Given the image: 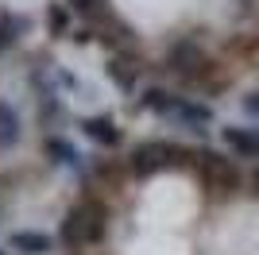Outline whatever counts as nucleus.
<instances>
[{
	"label": "nucleus",
	"instance_id": "obj_1",
	"mask_svg": "<svg viewBox=\"0 0 259 255\" xmlns=\"http://www.w3.org/2000/svg\"><path fill=\"white\" fill-rule=\"evenodd\" d=\"M136 108L159 116L162 124L182 128V132H190V136H197V139L209 136V128H213V120H217L205 101H197V97H190V93H178V89H166V85H147V89L136 97Z\"/></svg>",
	"mask_w": 259,
	"mask_h": 255
},
{
	"label": "nucleus",
	"instance_id": "obj_2",
	"mask_svg": "<svg viewBox=\"0 0 259 255\" xmlns=\"http://www.w3.org/2000/svg\"><path fill=\"white\" fill-rule=\"evenodd\" d=\"M105 236H108V205L101 201L97 193H85L81 201H74L66 209L54 240H58V247L85 251V247H97Z\"/></svg>",
	"mask_w": 259,
	"mask_h": 255
},
{
	"label": "nucleus",
	"instance_id": "obj_3",
	"mask_svg": "<svg viewBox=\"0 0 259 255\" xmlns=\"http://www.w3.org/2000/svg\"><path fill=\"white\" fill-rule=\"evenodd\" d=\"M194 162V147L186 143H174V139H143L136 147H128L124 155V166L136 178H151V174H162V170H178Z\"/></svg>",
	"mask_w": 259,
	"mask_h": 255
},
{
	"label": "nucleus",
	"instance_id": "obj_4",
	"mask_svg": "<svg viewBox=\"0 0 259 255\" xmlns=\"http://www.w3.org/2000/svg\"><path fill=\"white\" fill-rule=\"evenodd\" d=\"M190 170L201 178L205 190L221 193V197L240 193V190H244V178H248V174L236 166L232 155H221V151H209V147H194V162H190Z\"/></svg>",
	"mask_w": 259,
	"mask_h": 255
},
{
	"label": "nucleus",
	"instance_id": "obj_5",
	"mask_svg": "<svg viewBox=\"0 0 259 255\" xmlns=\"http://www.w3.org/2000/svg\"><path fill=\"white\" fill-rule=\"evenodd\" d=\"M162 66H166L174 77H182V81H197V77L209 74V54H205V47H201L197 39L182 35V39H174L170 47H166Z\"/></svg>",
	"mask_w": 259,
	"mask_h": 255
},
{
	"label": "nucleus",
	"instance_id": "obj_6",
	"mask_svg": "<svg viewBox=\"0 0 259 255\" xmlns=\"http://www.w3.org/2000/svg\"><path fill=\"white\" fill-rule=\"evenodd\" d=\"M31 85H35V112H39V128H43V136H47L51 128H58L66 120V101L58 97L54 85H47L43 70H35V74H31Z\"/></svg>",
	"mask_w": 259,
	"mask_h": 255
},
{
	"label": "nucleus",
	"instance_id": "obj_7",
	"mask_svg": "<svg viewBox=\"0 0 259 255\" xmlns=\"http://www.w3.org/2000/svg\"><path fill=\"white\" fill-rule=\"evenodd\" d=\"M221 143L232 159L240 162H259V124H225L221 128Z\"/></svg>",
	"mask_w": 259,
	"mask_h": 255
},
{
	"label": "nucleus",
	"instance_id": "obj_8",
	"mask_svg": "<svg viewBox=\"0 0 259 255\" xmlns=\"http://www.w3.org/2000/svg\"><path fill=\"white\" fill-rule=\"evenodd\" d=\"M105 74H108V81L116 85L120 93H136V85H140V74H143V66H140V58H136V51H132V47H120V51H112V54H108Z\"/></svg>",
	"mask_w": 259,
	"mask_h": 255
},
{
	"label": "nucleus",
	"instance_id": "obj_9",
	"mask_svg": "<svg viewBox=\"0 0 259 255\" xmlns=\"http://www.w3.org/2000/svg\"><path fill=\"white\" fill-rule=\"evenodd\" d=\"M77 128H81V136H85L93 147H101V151L124 147V128L116 124V116H105V112H97V116H81Z\"/></svg>",
	"mask_w": 259,
	"mask_h": 255
},
{
	"label": "nucleus",
	"instance_id": "obj_10",
	"mask_svg": "<svg viewBox=\"0 0 259 255\" xmlns=\"http://www.w3.org/2000/svg\"><path fill=\"white\" fill-rule=\"evenodd\" d=\"M43 159L51 162V166L77 170V174H81V170L89 166V159H85V155H81V151H77V147H74V143H70L66 136H58V132H47V136H43Z\"/></svg>",
	"mask_w": 259,
	"mask_h": 255
},
{
	"label": "nucleus",
	"instance_id": "obj_11",
	"mask_svg": "<svg viewBox=\"0 0 259 255\" xmlns=\"http://www.w3.org/2000/svg\"><path fill=\"white\" fill-rule=\"evenodd\" d=\"M4 247H8L12 255H51L54 247H58V240H54L51 232H39V228H16Z\"/></svg>",
	"mask_w": 259,
	"mask_h": 255
},
{
	"label": "nucleus",
	"instance_id": "obj_12",
	"mask_svg": "<svg viewBox=\"0 0 259 255\" xmlns=\"http://www.w3.org/2000/svg\"><path fill=\"white\" fill-rule=\"evenodd\" d=\"M23 139V116L8 101H0V151H12Z\"/></svg>",
	"mask_w": 259,
	"mask_h": 255
},
{
	"label": "nucleus",
	"instance_id": "obj_13",
	"mask_svg": "<svg viewBox=\"0 0 259 255\" xmlns=\"http://www.w3.org/2000/svg\"><path fill=\"white\" fill-rule=\"evenodd\" d=\"M27 27H31V20L27 16H16V12H0V54L12 51L16 42L27 35Z\"/></svg>",
	"mask_w": 259,
	"mask_h": 255
},
{
	"label": "nucleus",
	"instance_id": "obj_14",
	"mask_svg": "<svg viewBox=\"0 0 259 255\" xmlns=\"http://www.w3.org/2000/svg\"><path fill=\"white\" fill-rule=\"evenodd\" d=\"M70 27H74L70 4H66V0H51V4H47V31L51 35H70Z\"/></svg>",
	"mask_w": 259,
	"mask_h": 255
},
{
	"label": "nucleus",
	"instance_id": "obj_15",
	"mask_svg": "<svg viewBox=\"0 0 259 255\" xmlns=\"http://www.w3.org/2000/svg\"><path fill=\"white\" fill-rule=\"evenodd\" d=\"M66 4H70V12L81 16L85 23H93V20H101L105 12H112V8H108V0H66Z\"/></svg>",
	"mask_w": 259,
	"mask_h": 255
},
{
	"label": "nucleus",
	"instance_id": "obj_16",
	"mask_svg": "<svg viewBox=\"0 0 259 255\" xmlns=\"http://www.w3.org/2000/svg\"><path fill=\"white\" fill-rule=\"evenodd\" d=\"M244 112L259 124V93H248V97H244Z\"/></svg>",
	"mask_w": 259,
	"mask_h": 255
},
{
	"label": "nucleus",
	"instance_id": "obj_17",
	"mask_svg": "<svg viewBox=\"0 0 259 255\" xmlns=\"http://www.w3.org/2000/svg\"><path fill=\"white\" fill-rule=\"evenodd\" d=\"M244 190H251V193L259 197V162H255V166L248 170V178H244Z\"/></svg>",
	"mask_w": 259,
	"mask_h": 255
},
{
	"label": "nucleus",
	"instance_id": "obj_18",
	"mask_svg": "<svg viewBox=\"0 0 259 255\" xmlns=\"http://www.w3.org/2000/svg\"><path fill=\"white\" fill-rule=\"evenodd\" d=\"M0 255H12V251H8V247H0Z\"/></svg>",
	"mask_w": 259,
	"mask_h": 255
}]
</instances>
